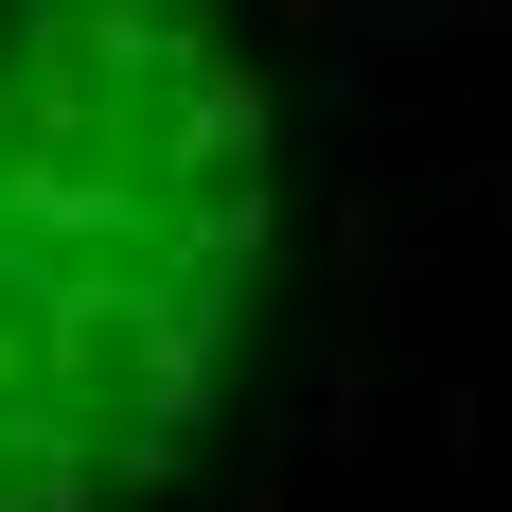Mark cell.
Instances as JSON below:
<instances>
[{"label": "cell", "mask_w": 512, "mask_h": 512, "mask_svg": "<svg viewBox=\"0 0 512 512\" xmlns=\"http://www.w3.org/2000/svg\"><path fill=\"white\" fill-rule=\"evenodd\" d=\"M283 283V106L230 0H0V512H142Z\"/></svg>", "instance_id": "1"}]
</instances>
